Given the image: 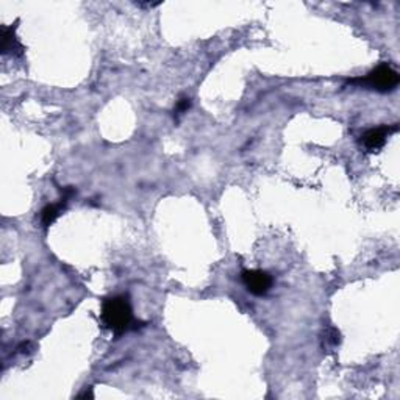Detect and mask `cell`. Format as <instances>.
<instances>
[{
    "label": "cell",
    "instance_id": "1",
    "mask_svg": "<svg viewBox=\"0 0 400 400\" xmlns=\"http://www.w3.org/2000/svg\"><path fill=\"white\" fill-rule=\"evenodd\" d=\"M104 325L114 335L120 337L133 328V310L128 296H113L104 300L100 313Z\"/></svg>",
    "mask_w": 400,
    "mask_h": 400
},
{
    "label": "cell",
    "instance_id": "2",
    "mask_svg": "<svg viewBox=\"0 0 400 400\" xmlns=\"http://www.w3.org/2000/svg\"><path fill=\"white\" fill-rule=\"evenodd\" d=\"M400 77L397 74V70L392 69L388 64H380V66L375 68L374 70L366 77L361 78H354L349 83L352 85H360V87H368L370 89L380 91V92H391L399 87Z\"/></svg>",
    "mask_w": 400,
    "mask_h": 400
},
{
    "label": "cell",
    "instance_id": "3",
    "mask_svg": "<svg viewBox=\"0 0 400 400\" xmlns=\"http://www.w3.org/2000/svg\"><path fill=\"white\" fill-rule=\"evenodd\" d=\"M241 280L244 283L246 289L254 296H266L273 288L274 278L266 270L252 269V270H242Z\"/></svg>",
    "mask_w": 400,
    "mask_h": 400
},
{
    "label": "cell",
    "instance_id": "4",
    "mask_svg": "<svg viewBox=\"0 0 400 400\" xmlns=\"http://www.w3.org/2000/svg\"><path fill=\"white\" fill-rule=\"evenodd\" d=\"M396 132H397V124L370 128V130H368L366 133H363L360 144L366 152H378V150L387 144V141L391 135Z\"/></svg>",
    "mask_w": 400,
    "mask_h": 400
},
{
    "label": "cell",
    "instance_id": "5",
    "mask_svg": "<svg viewBox=\"0 0 400 400\" xmlns=\"http://www.w3.org/2000/svg\"><path fill=\"white\" fill-rule=\"evenodd\" d=\"M75 194V189L73 187H68L63 189V197L58 200L56 204H49L46 205L44 208L41 211V224L42 227H50L56 219H58L63 211L66 210V206L69 204V200L73 199V196Z\"/></svg>",
    "mask_w": 400,
    "mask_h": 400
},
{
    "label": "cell",
    "instance_id": "6",
    "mask_svg": "<svg viewBox=\"0 0 400 400\" xmlns=\"http://www.w3.org/2000/svg\"><path fill=\"white\" fill-rule=\"evenodd\" d=\"M16 25L13 27H2V37H4V44H2V54L10 55V56H23L24 55V47L20 44L19 39L16 38Z\"/></svg>",
    "mask_w": 400,
    "mask_h": 400
},
{
    "label": "cell",
    "instance_id": "7",
    "mask_svg": "<svg viewBox=\"0 0 400 400\" xmlns=\"http://www.w3.org/2000/svg\"><path fill=\"white\" fill-rule=\"evenodd\" d=\"M189 106H191V99L189 97H182L175 105V110H174L175 116H180V114L187 113Z\"/></svg>",
    "mask_w": 400,
    "mask_h": 400
},
{
    "label": "cell",
    "instance_id": "8",
    "mask_svg": "<svg viewBox=\"0 0 400 400\" xmlns=\"http://www.w3.org/2000/svg\"><path fill=\"white\" fill-rule=\"evenodd\" d=\"M78 397H83V399H88V397H89V399H92V397H94V394H92V389L88 388L87 391L82 392V394H78Z\"/></svg>",
    "mask_w": 400,
    "mask_h": 400
}]
</instances>
